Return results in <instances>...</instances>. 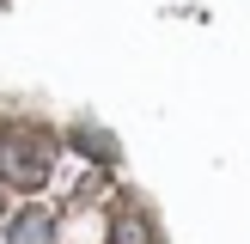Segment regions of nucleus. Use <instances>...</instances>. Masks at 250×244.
Wrapping results in <instances>:
<instances>
[{"instance_id":"nucleus-1","label":"nucleus","mask_w":250,"mask_h":244,"mask_svg":"<svg viewBox=\"0 0 250 244\" xmlns=\"http://www.w3.org/2000/svg\"><path fill=\"white\" fill-rule=\"evenodd\" d=\"M49 177V141L31 128H0V183L37 189Z\"/></svg>"},{"instance_id":"nucleus-2","label":"nucleus","mask_w":250,"mask_h":244,"mask_svg":"<svg viewBox=\"0 0 250 244\" xmlns=\"http://www.w3.org/2000/svg\"><path fill=\"white\" fill-rule=\"evenodd\" d=\"M6 244H55V220H49L43 207H24V214L12 220V232H6Z\"/></svg>"},{"instance_id":"nucleus-3","label":"nucleus","mask_w":250,"mask_h":244,"mask_svg":"<svg viewBox=\"0 0 250 244\" xmlns=\"http://www.w3.org/2000/svg\"><path fill=\"white\" fill-rule=\"evenodd\" d=\"M73 146H85V153H98V159H110V153H116V146H110L98 128H80V134H73Z\"/></svg>"},{"instance_id":"nucleus-4","label":"nucleus","mask_w":250,"mask_h":244,"mask_svg":"<svg viewBox=\"0 0 250 244\" xmlns=\"http://www.w3.org/2000/svg\"><path fill=\"white\" fill-rule=\"evenodd\" d=\"M116 244H146V226L122 214V220H116Z\"/></svg>"}]
</instances>
